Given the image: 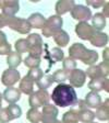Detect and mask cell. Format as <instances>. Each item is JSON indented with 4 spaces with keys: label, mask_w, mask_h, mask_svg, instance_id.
Masks as SVG:
<instances>
[{
    "label": "cell",
    "mask_w": 109,
    "mask_h": 123,
    "mask_svg": "<svg viewBox=\"0 0 109 123\" xmlns=\"http://www.w3.org/2000/svg\"><path fill=\"white\" fill-rule=\"evenodd\" d=\"M11 52V44H9L8 42L0 44V55H7Z\"/></svg>",
    "instance_id": "38"
},
{
    "label": "cell",
    "mask_w": 109,
    "mask_h": 123,
    "mask_svg": "<svg viewBox=\"0 0 109 123\" xmlns=\"http://www.w3.org/2000/svg\"><path fill=\"white\" fill-rule=\"evenodd\" d=\"M91 123H96V122H91Z\"/></svg>",
    "instance_id": "46"
},
{
    "label": "cell",
    "mask_w": 109,
    "mask_h": 123,
    "mask_svg": "<svg viewBox=\"0 0 109 123\" xmlns=\"http://www.w3.org/2000/svg\"><path fill=\"white\" fill-rule=\"evenodd\" d=\"M69 57H71L74 61H82L84 64L91 66L95 65V63L98 61V53L96 51L86 49L81 43H74L69 49Z\"/></svg>",
    "instance_id": "2"
},
{
    "label": "cell",
    "mask_w": 109,
    "mask_h": 123,
    "mask_svg": "<svg viewBox=\"0 0 109 123\" xmlns=\"http://www.w3.org/2000/svg\"><path fill=\"white\" fill-rule=\"evenodd\" d=\"M49 101H50V95L48 93L47 90H37V91H33L30 95L28 98V103L32 108H42L44 105H48Z\"/></svg>",
    "instance_id": "5"
},
{
    "label": "cell",
    "mask_w": 109,
    "mask_h": 123,
    "mask_svg": "<svg viewBox=\"0 0 109 123\" xmlns=\"http://www.w3.org/2000/svg\"><path fill=\"white\" fill-rule=\"evenodd\" d=\"M62 123H79V118H78V111L74 109H70L68 112L63 113L62 117Z\"/></svg>",
    "instance_id": "26"
},
{
    "label": "cell",
    "mask_w": 109,
    "mask_h": 123,
    "mask_svg": "<svg viewBox=\"0 0 109 123\" xmlns=\"http://www.w3.org/2000/svg\"><path fill=\"white\" fill-rule=\"evenodd\" d=\"M103 89L105 90L106 92L109 91V80L107 79V78H105V81H104V88Z\"/></svg>",
    "instance_id": "42"
},
{
    "label": "cell",
    "mask_w": 109,
    "mask_h": 123,
    "mask_svg": "<svg viewBox=\"0 0 109 123\" xmlns=\"http://www.w3.org/2000/svg\"><path fill=\"white\" fill-rule=\"evenodd\" d=\"M20 9V3L16 0H3L1 1V10L2 14L7 18L14 17L15 13Z\"/></svg>",
    "instance_id": "13"
},
{
    "label": "cell",
    "mask_w": 109,
    "mask_h": 123,
    "mask_svg": "<svg viewBox=\"0 0 109 123\" xmlns=\"http://www.w3.org/2000/svg\"><path fill=\"white\" fill-rule=\"evenodd\" d=\"M106 2L107 1H105V0H87L86 1L87 6H91V7L95 8V9H98V8L104 7V5Z\"/></svg>",
    "instance_id": "37"
},
{
    "label": "cell",
    "mask_w": 109,
    "mask_h": 123,
    "mask_svg": "<svg viewBox=\"0 0 109 123\" xmlns=\"http://www.w3.org/2000/svg\"><path fill=\"white\" fill-rule=\"evenodd\" d=\"M69 81H70V86L73 88H81L86 80V74L84 70L79 68L73 69L70 74H69Z\"/></svg>",
    "instance_id": "11"
},
{
    "label": "cell",
    "mask_w": 109,
    "mask_h": 123,
    "mask_svg": "<svg viewBox=\"0 0 109 123\" xmlns=\"http://www.w3.org/2000/svg\"><path fill=\"white\" fill-rule=\"evenodd\" d=\"M63 51L60 49L59 47H53L50 49V52H48V58L50 61V67L52 66V64L57 63V62L63 61Z\"/></svg>",
    "instance_id": "25"
},
{
    "label": "cell",
    "mask_w": 109,
    "mask_h": 123,
    "mask_svg": "<svg viewBox=\"0 0 109 123\" xmlns=\"http://www.w3.org/2000/svg\"><path fill=\"white\" fill-rule=\"evenodd\" d=\"M1 103H2V95L0 93V108H1Z\"/></svg>",
    "instance_id": "44"
},
{
    "label": "cell",
    "mask_w": 109,
    "mask_h": 123,
    "mask_svg": "<svg viewBox=\"0 0 109 123\" xmlns=\"http://www.w3.org/2000/svg\"><path fill=\"white\" fill-rule=\"evenodd\" d=\"M52 37H53V41L56 42V44L59 45L60 47L67 46L68 43H69V41H70V36H69V34L67 33L64 30H62V29H61L60 31H58Z\"/></svg>",
    "instance_id": "23"
},
{
    "label": "cell",
    "mask_w": 109,
    "mask_h": 123,
    "mask_svg": "<svg viewBox=\"0 0 109 123\" xmlns=\"http://www.w3.org/2000/svg\"><path fill=\"white\" fill-rule=\"evenodd\" d=\"M62 24H63V21H62L61 17H59L57 14L49 17L48 19H46L45 23H44V26L42 28L43 36H46V37L53 36L58 31L61 30Z\"/></svg>",
    "instance_id": "3"
},
{
    "label": "cell",
    "mask_w": 109,
    "mask_h": 123,
    "mask_svg": "<svg viewBox=\"0 0 109 123\" xmlns=\"http://www.w3.org/2000/svg\"><path fill=\"white\" fill-rule=\"evenodd\" d=\"M8 109V112L10 114L11 117V120H14V119H19L22 115V110H21V108L19 107L16 103H11L7 107Z\"/></svg>",
    "instance_id": "30"
},
{
    "label": "cell",
    "mask_w": 109,
    "mask_h": 123,
    "mask_svg": "<svg viewBox=\"0 0 109 123\" xmlns=\"http://www.w3.org/2000/svg\"><path fill=\"white\" fill-rule=\"evenodd\" d=\"M92 45L96 46V47H105L108 43V35L106 33L103 32H97L92 36V38L89 40Z\"/></svg>",
    "instance_id": "17"
},
{
    "label": "cell",
    "mask_w": 109,
    "mask_h": 123,
    "mask_svg": "<svg viewBox=\"0 0 109 123\" xmlns=\"http://www.w3.org/2000/svg\"><path fill=\"white\" fill-rule=\"evenodd\" d=\"M103 15H104L105 18H108V2H106L104 5V10H103V13H102Z\"/></svg>",
    "instance_id": "41"
},
{
    "label": "cell",
    "mask_w": 109,
    "mask_h": 123,
    "mask_svg": "<svg viewBox=\"0 0 109 123\" xmlns=\"http://www.w3.org/2000/svg\"><path fill=\"white\" fill-rule=\"evenodd\" d=\"M70 13H71L72 18L79 20L80 22H87L89 19H92L91 9L83 5H75L70 11Z\"/></svg>",
    "instance_id": "9"
},
{
    "label": "cell",
    "mask_w": 109,
    "mask_h": 123,
    "mask_svg": "<svg viewBox=\"0 0 109 123\" xmlns=\"http://www.w3.org/2000/svg\"><path fill=\"white\" fill-rule=\"evenodd\" d=\"M14 46H15V52L19 54H24L28 52L26 38H20V40H18V41L15 42Z\"/></svg>",
    "instance_id": "34"
},
{
    "label": "cell",
    "mask_w": 109,
    "mask_h": 123,
    "mask_svg": "<svg viewBox=\"0 0 109 123\" xmlns=\"http://www.w3.org/2000/svg\"><path fill=\"white\" fill-rule=\"evenodd\" d=\"M26 42H27V47H28L27 53L30 55H32V56L41 57L44 52L43 49L44 43L42 36L37 33L28 34V36L26 37Z\"/></svg>",
    "instance_id": "4"
},
{
    "label": "cell",
    "mask_w": 109,
    "mask_h": 123,
    "mask_svg": "<svg viewBox=\"0 0 109 123\" xmlns=\"http://www.w3.org/2000/svg\"><path fill=\"white\" fill-rule=\"evenodd\" d=\"M5 25H7V18H5L2 13H0V29L5 28Z\"/></svg>",
    "instance_id": "39"
},
{
    "label": "cell",
    "mask_w": 109,
    "mask_h": 123,
    "mask_svg": "<svg viewBox=\"0 0 109 123\" xmlns=\"http://www.w3.org/2000/svg\"><path fill=\"white\" fill-rule=\"evenodd\" d=\"M19 89L21 92H23L24 95H28L30 96L34 89V81L31 79L30 77L24 76L22 79L20 80V86H19Z\"/></svg>",
    "instance_id": "20"
},
{
    "label": "cell",
    "mask_w": 109,
    "mask_h": 123,
    "mask_svg": "<svg viewBox=\"0 0 109 123\" xmlns=\"http://www.w3.org/2000/svg\"><path fill=\"white\" fill-rule=\"evenodd\" d=\"M0 9H1V1H0Z\"/></svg>",
    "instance_id": "45"
},
{
    "label": "cell",
    "mask_w": 109,
    "mask_h": 123,
    "mask_svg": "<svg viewBox=\"0 0 109 123\" xmlns=\"http://www.w3.org/2000/svg\"><path fill=\"white\" fill-rule=\"evenodd\" d=\"M52 79L53 82H58V84H63L69 77V74L67 72H64L63 69H58L56 72L53 73L52 75Z\"/></svg>",
    "instance_id": "31"
},
{
    "label": "cell",
    "mask_w": 109,
    "mask_h": 123,
    "mask_svg": "<svg viewBox=\"0 0 109 123\" xmlns=\"http://www.w3.org/2000/svg\"><path fill=\"white\" fill-rule=\"evenodd\" d=\"M24 64H25V66H27L28 68L39 67L41 57H35V56H32V55H28V56L25 57V59H24Z\"/></svg>",
    "instance_id": "35"
},
{
    "label": "cell",
    "mask_w": 109,
    "mask_h": 123,
    "mask_svg": "<svg viewBox=\"0 0 109 123\" xmlns=\"http://www.w3.org/2000/svg\"><path fill=\"white\" fill-rule=\"evenodd\" d=\"M76 68V61L72 59L71 57H67V58H63V63H62V69L64 72H67L68 74L73 70V69Z\"/></svg>",
    "instance_id": "33"
},
{
    "label": "cell",
    "mask_w": 109,
    "mask_h": 123,
    "mask_svg": "<svg viewBox=\"0 0 109 123\" xmlns=\"http://www.w3.org/2000/svg\"><path fill=\"white\" fill-rule=\"evenodd\" d=\"M2 98L8 103H16L21 98V91L20 89L14 87H7V89L3 91Z\"/></svg>",
    "instance_id": "14"
},
{
    "label": "cell",
    "mask_w": 109,
    "mask_h": 123,
    "mask_svg": "<svg viewBox=\"0 0 109 123\" xmlns=\"http://www.w3.org/2000/svg\"><path fill=\"white\" fill-rule=\"evenodd\" d=\"M92 26L95 31L100 32L106 26V18L102 13H95L94 17H92Z\"/></svg>",
    "instance_id": "21"
},
{
    "label": "cell",
    "mask_w": 109,
    "mask_h": 123,
    "mask_svg": "<svg viewBox=\"0 0 109 123\" xmlns=\"http://www.w3.org/2000/svg\"><path fill=\"white\" fill-rule=\"evenodd\" d=\"M7 63H8V65H9V68L16 69V67L22 63V56H21V54L16 53L15 51L14 52L11 51L10 53L8 54Z\"/></svg>",
    "instance_id": "22"
},
{
    "label": "cell",
    "mask_w": 109,
    "mask_h": 123,
    "mask_svg": "<svg viewBox=\"0 0 109 123\" xmlns=\"http://www.w3.org/2000/svg\"><path fill=\"white\" fill-rule=\"evenodd\" d=\"M74 6H75V2L73 0H60V1H57L56 7H55L57 15L60 17V15L67 13L68 11H71Z\"/></svg>",
    "instance_id": "15"
},
{
    "label": "cell",
    "mask_w": 109,
    "mask_h": 123,
    "mask_svg": "<svg viewBox=\"0 0 109 123\" xmlns=\"http://www.w3.org/2000/svg\"><path fill=\"white\" fill-rule=\"evenodd\" d=\"M52 84H53V79L51 75H44L38 81H36L37 87L42 90H46L47 88L50 87Z\"/></svg>",
    "instance_id": "28"
},
{
    "label": "cell",
    "mask_w": 109,
    "mask_h": 123,
    "mask_svg": "<svg viewBox=\"0 0 109 123\" xmlns=\"http://www.w3.org/2000/svg\"><path fill=\"white\" fill-rule=\"evenodd\" d=\"M11 121V117L8 112L7 108H0V122L8 123Z\"/></svg>",
    "instance_id": "36"
},
{
    "label": "cell",
    "mask_w": 109,
    "mask_h": 123,
    "mask_svg": "<svg viewBox=\"0 0 109 123\" xmlns=\"http://www.w3.org/2000/svg\"><path fill=\"white\" fill-rule=\"evenodd\" d=\"M84 102H85L86 107L96 109L97 107L100 105V103H102L103 101H102L100 96L98 95V92L91 91V92H88V93L86 95V97H85V99H84Z\"/></svg>",
    "instance_id": "16"
},
{
    "label": "cell",
    "mask_w": 109,
    "mask_h": 123,
    "mask_svg": "<svg viewBox=\"0 0 109 123\" xmlns=\"http://www.w3.org/2000/svg\"><path fill=\"white\" fill-rule=\"evenodd\" d=\"M7 18V17H5ZM7 25L11 29L21 34H27L31 31V25L27 20L22 18H18V17H10L7 18Z\"/></svg>",
    "instance_id": "6"
},
{
    "label": "cell",
    "mask_w": 109,
    "mask_h": 123,
    "mask_svg": "<svg viewBox=\"0 0 109 123\" xmlns=\"http://www.w3.org/2000/svg\"><path fill=\"white\" fill-rule=\"evenodd\" d=\"M78 118H79V121H81L83 123H91L94 122L95 113L93 111H91L89 109L85 108V109L78 111Z\"/></svg>",
    "instance_id": "24"
},
{
    "label": "cell",
    "mask_w": 109,
    "mask_h": 123,
    "mask_svg": "<svg viewBox=\"0 0 109 123\" xmlns=\"http://www.w3.org/2000/svg\"><path fill=\"white\" fill-rule=\"evenodd\" d=\"M50 99L53 101V103L57 107L67 108L72 107L78 101V95L76 91L72 86L68 84H58L57 87L52 90L50 96Z\"/></svg>",
    "instance_id": "1"
},
{
    "label": "cell",
    "mask_w": 109,
    "mask_h": 123,
    "mask_svg": "<svg viewBox=\"0 0 109 123\" xmlns=\"http://www.w3.org/2000/svg\"><path fill=\"white\" fill-rule=\"evenodd\" d=\"M26 76L30 77L34 82H36L44 76V72H43V69L39 68V67H34V68H30Z\"/></svg>",
    "instance_id": "32"
},
{
    "label": "cell",
    "mask_w": 109,
    "mask_h": 123,
    "mask_svg": "<svg viewBox=\"0 0 109 123\" xmlns=\"http://www.w3.org/2000/svg\"><path fill=\"white\" fill-rule=\"evenodd\" d=\"M28 23H30L31 28H34V29H42L44 26V23H45L46 19L42 13H33L31 14L27 19Z\"/></svg>",
    "instance_id": "18"
},
{
    "label": "cell",
    "mask_w": 109,
    "mask_h": 123,
    "mask_svg": "<svg viewBox=\"0 0 109 123\" xmlns=\"http://www.w3.org/2000/svg\"><path fill=\"white\" fill-rule=\"evenodd\" d=\"M103 56H104V61H105V62H108V49H107V47L105 49Z\"/></svg>",
    "instance_id": "43"
},
{
    "label": "cell",
    "mask_w": 109,
    "mask_h": 123,
    "mask_svg": "<svg viewBox=\"0 0 109 123\" xmlns=\"http://www.w3.org/2000/svg\"><path fill=\"white\" fill-rule=\"evenodd\" d=\"M109 72L108 62H102L98 65H91L86 69V77H89L91 79H97V78H107Z\"/></svg>",
    "instance_id": "7"
},
{
    "label": "cell",
    "mask_w": 109,
    "mask_h": 123,
    "mask_svg": "<svg viewBox=\"0 0 109 123\" xmlns=\"http://www.w3.org/2000/svg\"><path fill=\"white\" fill-rule=\"evenodd\" d=\"M0 123H2V122H0Z\"/></svg>",
    "instance_id": "47"
},
{
    "label": "cell",
    "mask_w": 109,
    "mask_h": 123,
    "mask_svg": "<svg viewBox=\"0 0 109 123\" xmlns=\"http://www.w3.org/2000/svg\"><path fill=\"white\" fill-rule=\"evenodd\" d=\"M7 41V35H5V32H2V31L0 30V44H2V43H5Z\"/></svg>",
    "instance_id": "40"
},
{
    "label": "cell",
    "mask_w": 109,
    "mask_h": 123,
    "mask_svg": "<svg viewBox=\"0 0 109 123\" xmlns=\"http://www.w3.org/2000/svg\"><path fill=\"white\" fill-rule=\"evenodd\" d=\"M75 33L81 40L89 41L92 36L96 33V31L87 22H79L75 26Z\"/></svg>",
    "instance_id": "10"
},
{
    "label": "cell",
    "mask_w": 109,
    "mask_h": 123,
    "mask_svg": "<svg viewBox=\"0 0 109 123\" xmlns=\"http://www.w3.org/2000/svg\"><path fill=\"white\" fill-rule=\"evenodd\" d=\"M21 78L20 72H18L16 69H11L8 68L2 73L1 76V81L5 87H12L15 82H18Z\"/></svg>",
    "instance_id": "12"
},
{
    "label": "cell",
    "mask_w": 109,
    "mask_h": 123,
    "mask_svg": "<svg viewBox=\"0 0 109 123\" xmlns=\"http://www.w3.org/2000/svg\"><path fill=\"white\" fill-rule=\"evenodd\" d=\"M58 115V108L55 105H46L43 107L42 111V122L43 123H62L57 119Z\"/></svg>",
    "instance_id": "8"
},
{
    "label": "cell",
    "mask_w": 109,
    "mask_h": 123,
    "mask_svg": "<svg viewBox=\"0 0 109 123\" xmlns=\"http://www.w3.org/2000/svg\"><path fill=\"white\" fill-rule=\"evenodd\" d=\"M104 81L105 78H97V79H92L88 82V88L91 89V91L98 92L100 90H103L104 88Z\"/></svg>",
    "instance_id": "29"
},
{
    "label": "cell",
    "mask_w": 109,
    "mask_h": 123,
    "mask_svg": "<svg viewBox=\"0 0 109 123\" xmlns=\"http://www.w3.org/2000/svg\"><path fill=\"white\" fill-rule=\"evenodd\" d=\"M95 118L100 121H107L109 119V108H108V99H106L104 102L100 103L99 107L96 108Z\"/></svg>",
    "instance_id": "19"
},
{
    "label": "cell",
    "mask_w": 109,
    "mask_h": 123,
    "mask_svg": "<svg viewBox=\"0 0 109 123\" xmlns=\"http://www.w3.org/2000/svg\"><path fill=\"white\" fill-rule=\"evenodd\" d=\"M26 118L31 123H39L42 121V112L38 109L31 108L26 113Z\"/></svg>",
    "instance_id": "27"
}]
</instances>
